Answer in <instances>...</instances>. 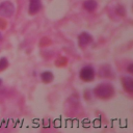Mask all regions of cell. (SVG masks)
I'll use <instances>...</instances> for the list:
<instances>
[{"instance_id": "4", "label": "cell", "mask_w": 133, "mask_h": 133, "mask_svg": "<svg viewBox=\"0 0 133 133\" xmlns=\"http://www.w3.org/2000/svg\"><path fill=\"white\" fill-rule=\"evenodd\" d=\"M94 41V37L90 33H88L87 31H82L79 35H78V46L83 49L85 47H87L89 44H91Z\"/></svg>"}, {"instance_id": "1", "label": "cell", "mask_w": 133, "mask_h": 133, "mask_svg": "<svg viewBox=\"0 0 133 133\" xmlns=\"http://www.w3.org/2000/svg\"><path fill=\"white\" fill-rule=\"evenodd\" d=\"M94 94L101 100H108L114 95V87L109 82H102L95 87Z\"/></svg>"}, {"instance_id": "13", "label": "cell", "mask_w": 133, "mask_h": 133, "mask_svg": "<svg viewBox=\"0 0 133 133\" xmlns=\"http://www.w3.org/2000/svg\"><path fill=\"white\" fill-rule=\"evenodd\" d=\"M2 37H3V35H2V33H1V31H0V41L2 39Z\"/></svg>"}, {"instance_id": "10", "label": "cell", "mask_w": 133, "mask_h": 133, "mask_svg": "<svg viewBox=\"0 0 133 133\" xmlns=\"http://www.w3.org/2000/svg\"><path fill=\"white\" fill-rule=\"evenodd\" d=\"M7 66H8V60L5 57H1L0 58V72L4 71Z\"/></svg>"}, {"instance_id": "5", "label": "cell", "mask_w": 133, "mask_h": 133, "mask_svg": "<svg viewBox=\"0 0 133 133\" xmlns=\"http://www.w3.org/2000/svg\"><path fill=\"white\" fill-rule=\"evenodd\" d=\"M121 83L125 91H127L128 94L133 92V79L131 76H123L121 78Z\"/></svg>"}, {"instance_id": "8", "label": "cell", "mask_w": 133, "mask_h": 133, "mask_svg": "<svg viewBox=\"0 0 133 133\" xmlns=\"http://www.w3.org/2000/svg\"><path fill=\"white\" fill-rule=\"evenodd\" d=\"M53 79H54V75L50 71H44L41 74V80L44 83H50V82L53 81Z\"/></svg>"}, {"instance_id": "6", "label": "cell", "mask_w": 133, "mask_h": 133, "mask_svg": "<svg viewBox=\"0 0 133 133\" xmlns=\"http://www.w3.org/2000/svg\"><path fill=\"white\" fill-rule=\"evenodd\" d=\"M42 8V0H29L28 14L33 16L36 15Z\"/></svg>"}, {"instance_id": "9", "label": "cell", "mask_w": 133, "mask_h": 133, "mask_svg": "<svg viewBox=\"0 0 133 133\" xmlns=\"http://www.w3.org/2000/svg\"><path fill=\"white\" fill-rule=\"evenodd\" d=\"M99 74L101 77H108L110 76L109 74H111V69H110V65L108 64H105V65H102L99 70Z\"/></svg>"}, {"instance_id": "7", "label": "cell", "mask_w": 133, "mask_h": 133, "mask_svg": "<svg viewBox=\"0 0 133 133\" xmlns=\"http://www.w3.org/2000/svg\"><path fill=\"white\" fill-rule=\"evenodd\" d=\"M83 8L88 12H94L98 8V2L96 0H85L83 2Z\"/></svg>"}, {"instance_id": "11", "label": "cell", "mask_w": 133, "mask_h": 133, "mask_svg": "<svg viewBox=\"0 0 133 133\" xmlns=\"http://www.w3.org/2000/svg\"><path fill=\"white\" fill-rule=\"evenodd\" d=\"M115 12H116L118 16L123 17V16H125V15H126V9H125L123 6H118V7H116Z\"/></svg>"}, {"instance_id": "2", "label": "cell", "mask_w": 133, "mask_h": 133, "mask_svg": "<svg viewBox=\"0 0 133 133\" xmlns=\"http://www.w3.org/2000/svg\"><path fill=\"white\" fill-rule=\"evenodd\" d=\"M95 76H96V72H95V69L91 65H85V66L80 69L79 77L82 81L90 82L95 79Z\"/></svg>"}, {"instance_id": "14", "label": "cell", "mask_w": 133, "mask_h": 133, "mask_svg": "<svg viewBox=\"0 0 133 133\" xmlns=\"http://www.w3.org/2000/svg\"><path fill=\"white\" fill-rule=\"evenodd\" d=\"M1 84H2V79L0 78V86H1Z\"/></svg>"}, {"instance_id": "12", "label": "cell", "mask_w": 133, "mask_h": 133, "mask_svg": "<svg viewBox=\"0 0 133 133\" xmlns=\"http://www.w3.org/2000/svg\"><path fill=\"white\" fill-rule=\"evenodd\" d=\"M127 71H128L129 74H133V63H132V62L128 64V66H127Z\"/></svg>"}, {"instance_id": "3", "label": "cell", "mask_w": 133, "mask_h": 133, "mask_svg": "<svg viewBox=\"0 0 133 133\" xmlns=\"http://www.w3.org/2000/svg\"><path fill=\"white\" fill-rule=\"evenodd\" d=\"M15 12V5L12 2L6 0L0 3V17L9 18Z\"/></svg>"}]
</instances>
